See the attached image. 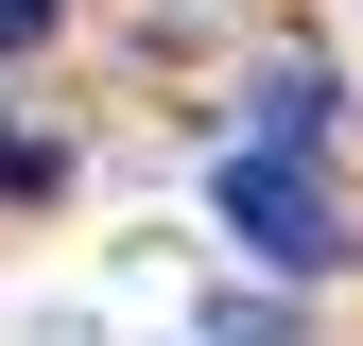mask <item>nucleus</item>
I'll list each match as a JSON object with an SVG mask.
<instances>
[{
	"label": "nucleus",
	"instance_id": "20e7f679",
	"mask_svg": "<svg viewBox=\"0 0 363 346\" xmlns=\"http://www.w3.org/2000/svg\"><path fill=\"white\" fill-rule=\"evenodd\" d=\"M208 346H294V312H259V294H242V312H208Z\"/></svg>",
	"mask_w": 363,
	"mask_h": 346
},
{
	"label": "nucleus",
	"instance_id": "39448f33",
	"mask_svg": "<svg viewBox=\"0 0 363 346\" xmlns=\"http://www.w3.org/2000/svg\"><path fill=\"white\" fill-rule=\"evenodd\" d=\"M35 35H52V0H0V52H35Z\"/></svg>",
	"mask_w": 363,
	"mask_h": 346
},
{
	"label": "nucleus",
	"instance_id": "f03ea898",
	"mask_svg": "<svg viewBox=\"0 0 363 346\" xmlns=\"http://www.w3.org/2000/svg\"><path fill=\"white\" fill-rule=\"evenodd\" d=\"M259 139H277V156L329 139V69H259Z\"/></svg>",
	"mask_w": 363,
	"mask_h": 346
},
{
	"label": "nucleus",
	"instance_id": "7ed1b4c3",
	"mask_svg": "<svg viewBox=\"0 0 363 346\" xmlns=\"http://www.w3.org/2000/svg\"><path fill=\"white\" fill-rule=\"evenodd\" d=\"M52 173H69V156L35 139V121H0V191H52Z\"/></svg>",
	"mask_w": 363,
	"mask_h": 346
},
{
	"label": "nucleus",
	"instance_id": "f257e3e1",
	"mask_svg": "<svg viewBox=\"0 0 363 346\" xmlns=\"http://www.w3.org/2000/svg\"><path fill=\"white\" fill-rule=\"evenodd\" d=\"M225 225H242V260H277V277H329V260H346V225H329V191H311V156H277V139H259V156H225Z\"/></svg>",
	"mask_w": 363,
	"mask_h": 346
}]
</instances>
